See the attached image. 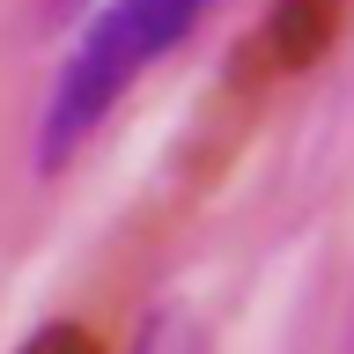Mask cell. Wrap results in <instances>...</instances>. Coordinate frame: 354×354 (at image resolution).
<instances>
[{
    "label": "cell",
    "mask_w": 354,
    "mask_h": 354,
    "mask_svg": "<svg viewBox=\"0 0 354 354\" xmlns=\"http://www.w3.org/2000/svg\"><path fill=\"white\" fill-rule=\"evenodd\" d=\"M207 8H214V0H111L104 15L82 30L74 59L59 66L52 104H44V126H37V162L44 170L82 148L88 133L111 118V104H118L162 52H177V37H185Z\"/></svg>",
    "instance_id": "6da1fadb"
},
{
    "label": "cell",
    "mask_w": 354,
    "mask_h": 354,
    "mask_svg": "<svg viewBox=\"0 0 354 354\" xmlns=\"http://www.w3.org/2000/svg\"><path fill=\"white\" fill-rule=\"evenodd\" d=\"M133 354H207V347H199V332L185 325L177 310H162V317H148V332H140Z\"/></svg>",
    "instance_id": "7a4b0ae2"
}]
</instances>
